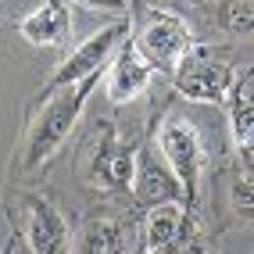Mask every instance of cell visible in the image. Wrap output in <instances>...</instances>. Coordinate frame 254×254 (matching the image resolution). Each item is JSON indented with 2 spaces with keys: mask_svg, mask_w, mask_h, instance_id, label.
Returning <instances> with one entry per match:
<instances>
[{
  "mask_svg": "<svg viewBox=\"0 0 254 254\" xmlns=\"http://www.w3.org/2000/svg\"><path fill=\"white\" fill-rule=\"evenodd\" d=\"M143 254H165V251H143Z\"/></svg>",
  "mask_w": 254,
  "mask_h": 254,
  "instance_id": "19",
  "label": "cell"
},
{
  "mask_svg": "<svg viewBox=\"0 0 254 254\" xmlns=\"http://www.w3.org/2000/svg\"><path fill=\"white\" fill-rule=\"evenodd\" d=\"M218 29L233 32V36L254 32V11H247V4H240V0H226V4L218 7Z\"/></svg>",
  "mask_w": 254,
  "mask_h": 254,
  "instance_id": "14",
  "label": "cell"
},
{
  "mask_svg": "<svg viewBox=\"0 0 254 254\" xmlns=\"http://www.w3.org/2000/svg\"><path fill=\"white\" fill-rule=\"evenodd\" d=\"M154 147L172 168V176L183 186V208L197 222L200 200H204V168H208V150L200 129L183 115H165L154 129Z\"/></svg>",
  "mask_w": 254,
  "mask_h": 254,
  "instance_id": "2",
  "label": "cell"
},
{
  "mask_svg": "<svg viewBox=\"0 0 254 254\" xmlns=\"http://www.w3.org/2000/svg\"><path fill=\"white\" fill-rule=\"evenodd\" d=\"M97 82H100V75L79 82V86H68L54 97H47V100H32L36 111H32V122L22 136L18 161H14V168L22 176H36L54 161V154L64 147V140L75 132L79 118H82V111H86L90 97L97 90Z\"/></svg>",
  "mask_w": 254,
  "mask_h": 254,
  "instance_id": "1",
  "label": "cell"
},
{
  "mask_svg": "<svg viewBox=\"0 0 254 254\" xmlns=\"http://www.w3.org/2000/svg\"><path fill=\"white\" fill-rule=\"evenodd\" d=\"M132 29H136L132 14H118L111 25L97 29L93 36H86L82 43H75L68 54L61 58L58 68L50 72L47 86L36 93V100H47V97H54V93H61V90H68V86H79V82H86V79L104 75V68L111 64V58L118 54V47L132 36Z\"/></svg>",
  "mask_w": 254,
  "mask_h": 254,
  "instance_id": "4",
  "label": "cell"
},
{
  "mask_svg": "<svg viewBox=\"0 0 254 254\" xmlns=\"http://www.w3.org/2000/svg\"><path fill=\"white\" fill-rule=\"evenodd\" d=\"M90 11H111V14H129V0H75Z\"/></svg>",
  "mask_w": 254,
  "mask_h": 254,
  "instance_id": "16",
  "label": "cell"
},
{
  "mask_svg": "<svg viewBox=\"0 0 254 254\" xmlns=\"http://www.w3.org/2000/svg\"><path fill=\"white\" fill-rule=\"evenodd\" d=\"M18 36L32 47H64L72 36L68 0H43L25 18H18Z\"/></svg>",
  "mask_w": 254,
  "mask_h": 254,
  "instance_id": "11",
  "label": "cell"
},
{
  "mask_svg": "<svg viewBox=\"0 0 254 254\" xmlns=\"http://www.w3.org/2000/svg\"><path fill=\"white\" fill-rule=\"evenodd\" d=\"M236 79L240 75L233 72V61L222 58V50H211V47H200V43L179 61V68L172 72L176 90L186 100L211 104V108H226L229 90L236 86Z\"/></svg>",
  "mask_w": 254,
  "mask_h": 254,
  "instance_id": "6",
  "label": "cell"
},
{
  "mask_svg": "<svg viewBox=\"0 0 254 254\" xmlns=\"http://www.w3.org/2000/svg\"><path fill=\"white\" fill-rule=\"evenodd\" d=\"M193 218L186 215L183 200L154 204L143 215V251H165V254H186L193 240Z\"/></svg>",
  "mask_w": 254,
  "mask_h": 254,
  "instance_id": "9",
  "label": "cell"
},
{
  "mask_svg": "<svg viewBox=\"0 0 254 254\" xmlns=\"http://www.w3.org/2000/svg\"><path fill=\"white\" fill-rule=\"evenodd\" d=\"M140 143H129L115 126H97V132L79 150V179L100 193L132 197Z\"/></svg>",
  "mask_w": 254,
  "mask_h": 254,
  "instance_id": "3",
  "label": "cell"
},
{
  "mask_svg": "<svg viewBox=\"0 0 254 254\" xmlns=\"http://www.w3.org/2000/svg\"><path fill=\"white\" fill-rule=\"evenodd\" d=\"M18 233L32 254H72V226L64 211L43 193H22Z\"/></svg>",
  "mask_w": 254,
  "mask_h": 254,
  "instance_id": "7",
  "label": "cell"
},
{
  "mask_svg": "<svg viewBox=\"0 0 254 254\" xmlns=\"http://www.w3.org/2000/svg\"><path fill=\"white\" fill-rule=\"evenodd\" d=\"M132 29V40H136L140 54L154 64L158 72L172 75L179 68V61L197 47V36L186 18H179L176 11H165V7H147Z\"/></svg>",
  "mask_w": 254,
  "mask_h": 254,
  "instance_id": "5",
  "label": "cell"
},
{
  "mask_svg": "<svg viewBox=\"0 0 254 254\" xmlns=\"http://www.w3.org/2000/svg\"><path fill=\"white\" fill-rule=\"evenodd\" d=\"M254 79V68H247V75L236 79V86L229 90L226 111H229V132H233V147L240 154L244 168L254 176V97L247 93V82Z\"/></svg>",
  "mask_w": 254,
  "mask_h": 254,
  "instance_id": "12",
  "label": "cell"
},
{
  "mask_svg": "<svg viewBox=\"0 0 254 254\" xmlns=\"http://www.w3.org/2000/svg\"><path fill=\"white\" fill-rule=\"evenodd\" d=\"M79 254H129V226L115 215H90L79 233Z\"/></svg>",
  "mask_w": 254,
  "mask_h": 254,
  "instance_id": "13",
  "label": "cell"
},
{
  "mask_svg": "<svg viewBox=\"0 0 254 254\" xmlns=\"http://www.w3.org/2000/svg\"><path fill=\"white\" fill-rule=\"evenodd\" d=\"M154 64H150L143 54H140V47L136 40H126L122 47H118V54L111 58L108 64V72H104V86H108V100L115 108H126L132 104V100H140L150 86V79H154Z\"/></svg>",
  "mask_w": 254,
  "mask_h": 254,
  "instance_id": "8",
  "label": "cell"
},
{
  "mask_svg": "<svg viewBox=\"0 0 254 254\" xmlns=\"http://www.w3.org/2000/svg\"><path fill=\"white\" fill-rule=\"evenodd\" d=\"M132 197H136L140 204H147V208L168 204V200H183V186H179V179L172 176V168H168L165 158L158 154V147H150V143H140Z\"/></svg>",
  "mask_w": 254,
  "mask_h": 254,
  "instance_id": "10",
  "label": "cell"
},
{
  "mask_svg": "<svg viewBox=\"0 0 254 254\" xmlns=\"http://www.w3.org/2000/svg\"><path fill=\"white\" fill-rule=\"evenodd\" d=\"M147 7H154V0H129V14H132V18H140Z\"/></svg>",
  "mask_w": 254,
  "mask_h": 254,
  "instance_id": "17",
  "label": "cell"
},
{
  "mask_svg": "<svg viewBox=\"0 0 254 254\" xmlns=\"http://www.w3.org/2000/svg\"><path fill=\"white\" fill-rule=\"evenodd\" d=\"M0 254H14V240H11V244H7L4 251H0Z\"/></svg>",
  "mask_w": 254,
  "mask_h": 254,
  "instance_id": "18",
  "label": "cell"
},
{
  "mask_svg": "<svg viewBox=\"0 0 254 254\" xmlns=\"http://www.w3.org/2000/svg\"><path fill=\"white\" fill-rule=\"evenodd\" d=\"M233 211L244 218V222H254V176H236L233 179V193H229Z\"/></svg>",
  "mask_w": 254,
  "mask_h": 254,
  "instance_id": "15",
  "label": "cell"
}]
</instances>
